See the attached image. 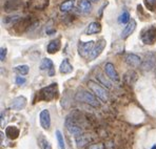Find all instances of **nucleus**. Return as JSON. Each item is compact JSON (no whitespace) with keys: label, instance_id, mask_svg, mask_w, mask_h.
I'll list each match as a JSON object with an SVG mask.
<instances>
[{"label":"nucleus","instance_id":"obj_19","mask_svg":"<svg viewBox=\"0 0 156 149\" xmlns=\"http://www.w3.org/2000/svg\"><path fill=\"white\" fill-rule=\"evenodd\" d=\"M100 31H101L100 23H98V22H91L86 29V34L87 35H94V34L99 33Z\"/></svg>","mask_w":156,"mask_h":149},{"label":"nucleus","instance_id":"obj_34","mask_svg":"<svg viewBox=\"0 0 156 149\" xmlns=\"http://www.w3.org/2000/svg\"><path fill=\"white\" fill-rule=\"evenodd\" d=\"M90 1H92V2H97V1H99V0H90Z\"/></svg>","mask_w":156,"mask_h":149},{"label":"nucleus","instance_id":"obj_33","mask_svg":"<svg viewBox=\"0 0 156 149\" xmlns=\"http://www.w3.org/2000/svg\"><path fill=\"white\" fill-rule=\"evenodd\" d=\"M88 149H104L102 144H92L88 147Z\"/></svg>","mask_w":156,"mask_h":149},{"label":"nucleus","instance_id":"obj_32","mask_svg":"<svg viewBox=\"0 0 156 149\" xmlns=\"http://www.w3.org/2000/svg\"><path fill=\"white\" fill-rule=\"evenodd\" d=\"M15 82L17 85H23V84L27 82V80H26V78H23V77H17Z\"/></svg>","mask_w":156,"mask_h":149},{"label":"nucleus","instance_id":"obj_26","mask_svg":"<svg viewBox=\"0 0 156 149\" xmlns=\"http://www.w3.org/2000/svg\"><path fill=\"white\" fill-rule=\"evenodd\" d=\"M55 134H56V139H57V143H58L59 149H66V144H65V139H63V136L61 134V131L59 129H57L55 131Z\"/></svg>","mask_w":156,"mask_h":149},{"label":"nucleus","instance_id":"obj_8","mask_svg":"<svg viewBox=\"0 0 156 149\" xmlns=\"http://www.w3.org/2000/svg\"><path fill=\"white\" fill-rule=\"evenodd\" d=\"M105 45H107V41H105V39H99V40L95 43V45H94V47H93V49H92L90 56H89V60H90V61L95 60V59L97 58L100 54H101L102 50L105 49Z\"/></svg>","mask_w":156,"mask_h":149},{"label":"nucleus","instance_id":"obj_6","mask_svg":"<svg viewBox=\"0 0 156 149\" xmlns=\"http://www.w3.org/2000/svg\"><path fill=\"white\" fill-rule=\"evenodd\" d=\"M65 125H66V130L69 131V134H73V136H75V137L81 136L82 132H83L81 129V127H80L74 120H72V119H70V118L66 119Z\"/></svg>","mask_w":156,"mask_h":149},{"label":"nucleus","instance_id":"obj_22","mask_svg":"<svg viewBox=\"0 0 156 149\" xmlns=\"http://www.w3.org/2000/svg\"><path fill=\"white\" fill-rule=\"evenodd\" d=\"M92 141V137L89 136H78L76 137V144H77V147H83L84 145L89 144Z\"/></svg>","mask_w":156,"mask_h":149},{"label":"nucleus","instance_id":"obj_12","mask_svg":"<svg viewBox=\"0 0 156 149\" xmlns=\"http://www.w3.org/2000/svg\"><path fill=\"white\" fill-rule=\"evenodd\" d=\"M27 98L23 97V96L16 97L13 100L12 104H11V108L14 109V110H21V109H23L27 106Z\"/></svg>","mask_w":156,"mask_h":149},{"label":"nucleus","instance_id":"obj_10","mask_svg":"<svg viewBox=\"0 0 156 149\" xmlns=\"http://www.w3.org/2000/svg\"><path fill=\"white\" fill-rule=\"evenodd\" d=\"M49 5V0H30L27 8L34 11H42Z\"/></svg>","mask_w":156,"mask_h":149},{"label":"nucleus","instance_id":"obj_13","mask_svg":"<svg viewBox=\"0 0 156 149\" xmlns=\"http://www.w3.org/2000/svg\"><path fill=\"white\" fill-rule=\"evenodd\" d=\"M141 62H143V61H141L140 57L135 54H129L126 57V63L133 68L139 67V66L141 65Z\"/></svg>","mask_w":156,"mask_h":149},{"label":"nucleus","instance_id":"obj_4","mask_svg":"<svg viewBox=\"0 0 156 149\" xmlns=\"http://www.w3.org/2000/svg\"><path fill=\"white\" fill-rule=\"evenodd\" d=\"M140 38L144 44H153L156 40V27L151 25V26L144 29Z\"/></svg>","mask_w":156,"mask_h":149},{"label":"nucleus","instance_id":"obj_9","mask_svg":"<svg viewBox=\"0 0 156 149\" xmlns=\"http://www.w3.org/2000/svg\"><path fill=\"white\" fill-rule=\"evenodd\" d=\"M39 122L43 129H49L51 127V116L48 109H43L39 113Z\"/></svg>","mask_w":156,"mask_h":149},{"label":"nucleus","instance_id":"obj_21","mask_svg":"<svg viewBox=\"0 0 156 149\" xmlns=\"http://www.w3.org/2000/svg\"><path fill=\"white\" fill-rule=\"evenodd\" d=\"M78 8L81 11L82 13H90L91 12V2L89 0H78Z\"/></svg>","mask_w":156,"mask_h":149},{"label":"nucleus","instance_id":"obj_16","mask_svg":"<svg viewBox=\"0 0 156 149\" xmlns=\"http://www.w3.org/2000/svg\"><path fill=\"white\" fill-rule=\"evenodd\" d=\"M135 29H136V21H135L134 19H131L129 23L126 25V27L123 29V31L121 32V38L127 39L131 34H133Z\"/></svg>","mask_w":156,"mask_h":149},{"label":"nucleus","instance_id":"obj_20","mask_svg":"<svg viewBox=\"0 0 156 149\" xmlns=\"http://www.w3.org/2000/svg\"><path fill=\"white\" fill-rule=\"evenodd\" d=\"M59 72L61 74H70L73 72V66L71 65L70 61L68 59H63V61L60 64V67H59Z\"/></svg>","mask_w":156,"mask_h":149},{"label":"nucleus","instance_id":"obj_5","mask_svg":"<svg viewBox=\"0 0 156 149\" xmlns=\"http://www.w3.org/2000/svg\"><path fill=\"white\" fill-rule=\"evenodd\" d=\"M156 64V57L153 52H148V54L144 56V59L141 62L140 68L144 72H150L151 69L155 67Z\"/></svg>","mask_w":156,"mask_h":149},{"label":"nucleus","instance_id":"obj_29","mask_svg":"<svg viewBox=\"0 0 156 149\" xmlns=\"http://www.w3.org/2000/svg\"><path fill=\"white\" fill-rule=\"evenodd\" d=\"M144 5L151 12H156V0H144Z\"/></svg>","mask_w":156,"mask_h":149},{"label":"nucleus","instance_id":"obj_27","mask_svg":"<svg viewBox=\"0 0 156 149\" xmlns=\"http://www.w3.org/2000/svg\"><path fill=\"white\" fill-rule=\"evenodd\" d=\"M118 22L121 24H126L130 22V14L128 11H123L122 13L119 15L118 17Z\"/></svg>","mask_w":156,"mask_h":149},{"label":"nucleus","instance_id":"obj_7","mask_svg":"<svg viewBox=\"0 0 156 149\" xmlns=\"http://www.w3.org/2000/svg\"><path fill=\"white\" fill-rule=\"evenodd\" d=\"M94 45H95L94 41H88V42H81L80 41L79 44H78V52L82 58H87V57L89 58Z\"/></svg>","mask_w":156,"mask_h":149},{"label":"nucleus","instance_id":"obj_1","mask_svg":"<svg viewBox=\"0 0 156 149\" xmlns=\"http://www.w3.org/2000/svg\"><path fill=\"white\" fill-rule=\"evenodd\" d=\"M58 96V86L56 83H52L50 85L43 87L38 93V100L39 101H52L56 99Z\"/></svg>","mask_w":156,"mask_h":149},{"label":"nucleus","instance_id":"obj_25","mask_svg":"<svg viewBox=\"0 0 156 149\" xmlns=\"http://www.w3.org/2000/svg\"><path fill=\"white\" fill-rule=\"evenodd\" d=\"M38 145L41 149H52V146L50 142L48 141L43 136H40L38 139Z\"/></svg>","mask_w":156,"mask_h":149},{"label":"nucleus","instance_id":"obj_3","mask_svg":"<svg viewBox=\"0 0 156 149\" xmlns=\"http://www.w3.org/2000/svg\"><path fill=\"white\" fill-rule=\"evenodd\" d=\"M88 86L98 99H100L102 102H107L108 99H109V95H108L107 90H105L104 87H101L99 84L92 81V80L88 82Z\"/></svg>","mask_w":156,"mask_h":149},{"label":"nucleus","instance_id":"obj_24","mask_svg":"<svg viewBox=\"0 0 156 149\" xmlns=\"http://www.w3.org/2000/svg\"><path fill=\"white\" fill-rule=\"evenodd\" d=\"M96 79L99 81V83H101L105 87H107L108 89L112 88V83L102 74H97V75H96Z\"/></svg>","mask_w":156,"mask_h":149},{"label":"nucleus","instance_id":"obj_23","mask_svg":"<svg viewBox=\"0 0 156 149\" xmlns=\"http://www.w3.org/2000/svg\"><path fill=\"white\" fill-rule=\"evenodd\" d=\"M74 3H75V0H66V1H65L63 3L60 4L59 10L63 13L69 12L70 10H72V8L74 6Z\"/></svg>","mask_w":156,"mask_h":149},{"label":"nucleus","instance_id":"obj_30","mask_svg":"<svg viewBox=\"0 0 156 149\" xmlns=\"http://www.w3.org/2000/svg\"><path fill=\"white\" fill-rule=\"evenodd\" d=\"M20 20V18L18 17V16H14V17H8V18H5L4 19V22L5 23H13V24H15L17 21H19Z\"/></svg>","mask_w":156,"mask_h":149},{"label":"nucleus","instance_id":"obj_2","mask_svg":"<svg viewBox=\"0 0 156 149\" xmlns=\"http://www.w3.org/2000/svg\"><path fill=\"white\" fill-rule=\"evenodd\" d=\"M75 100L77 102H82V103H86V104H89L93 107H99V102H98L96 96L91 93L90 91L86 90V89L78 90L76 96H75Z\"/></svg>","mask_w":156,"mask_h":149},{"label":"nucleus","instance_id":"obj_17","mask_svg":"<svg viewBox=\"0 0 156 149\" xmlns=\"http://www.w3.org/2000/svg\"><path fill=\"white\" fill-rule=\"evenodd\" d=\"M19 129H18L17 126H8V127L5 128V136L9 137V139L11 140H16L18 137H19Z\"/></svg>","mask_w":156,"mask_h":149},{"label":"nucleus","instance_id":"obj_18","mask_svg":"<svg viewBox=\"0 0 156 149\" xmlns=\"http://www.w3.org/2000/svg\"><path fill=\"white\" fill-rule=\"evenodd\" d=\"M60 46H61L60 40L59 39H54V40L50 41V43L48 44L47 50L49 54H55V52H57L60 49Z\"/></svg>","mask_w":156,"mask_h":149},{"label":"nucleus","instance_id":"obj_11","mask_svg":"<svg viewBox=\"0 0 156 149\" xmlns=\"http://www.w3.org/2000/svg\"><path fill=\"white\" fill-rule=\"evenodd\" d=\"M105 72L108 77H109L111 80H113V81H119V79H120L118 73H117V70L115 68V66H114V64H112L111 62H108L105 65Z\"/></svg>","mask_w":156,"mask_h":149},{"label":"nucleus","instance_id":"obj_28","mask_svg":"<svg viewBox=\"0 0 156 149\" xmlns=\"http://www.w3.org/2000/svg\"><path fill=\"white\" fill-rule=\"evenodd\" d=\"M29 70H30V67L27 65H18L15 67V72L21 76L27 75L29 74Z\"/></svg>","mask_w":156,"mask_h":149},{"label":"nucleus","instance_id":"obj_14","mask_svg":"<svg viewBox=\"0 0 156 149\" xmlns=\"http://www.w3.org/2000/svg\"><path fill=\"white\" fill-rule=\"evenodd\" d=\"M40 69L41 70H48V74H49L50 77H53V76H55L54 64H53L51 59H49V58H44L42 61H41Z\"/></svg>","mask_w":156,"mask_h":149},{"label":"nucleus","instance_id":"obj_31","mask_svg":"<svg viewBox=\"0 0 156 149\" xmlns=\"http://www.w3.org/2000/svg\"><path fill=\"white\" fill-rule=\"evenodd\" d=\"M0 50H1V52H0V61L3 62L4 59H5V57H6V49L5 47H1Z\"/></svg>","mask_w":156,"mask_h":149},{"label":"nucleus","instance_id":"obj_15","mask_svg":"<svg viewBox=\"0 0 156 149\" xmlns=\"http://www.w3.org/2000/svg\"><path fill=\"white\" fill-rule=\"evenodd\" d=\"M21 5L20 0H5L3 8L5 12H12V11H17Z\"/></svg>","mask_w":156,"mask_h":149}]
</instances>
